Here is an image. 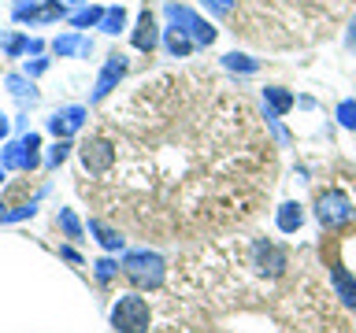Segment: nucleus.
Instances as JSON below:
<instances>
[{
    "label": "nucleus",
    "instance_id": "1",
    "mask_svg": "<svg viewBox=\"0 0 356 333\" xmlns=\"http://www.w3.org/2000/svg\"><path fill=\"white\" fill-rule=\"evenodd\" d=\"M122 274H127L138 289H160L167 266L156 252H130L127 259H122Z\"/></svg>",
    "mask_w": 356,
    "mask_h": 333
},
{
    "label": "nucleus",
    "instance_id": "2",
    "mask_svg": "<svg viewBox=\"0 0 356 333\" xmlns=\"http://www.w3.org/2000/svg\"><path fill=\"white\" fill-rule=\"evenodd\" d=\"M149 304L138 296V293H127L115 300V307H111V326L119 333H149Z\"/></svg>",
    "mask_w": 356,
    "mask_h": 333
},
{
    "label": "nucleus",
    "instance_id": "3",
    "mask_svg": "<svg viewBox=\"0 0 356 333\" xmlns=\"http://www.w3.org/2000/svg\"><path fill=\"white\" fill-rule=\"evenodd\" d=\"M316 215L327 230H338V226H349L356 219V207L341 189H327V193H319V200H316Z\"/></svg>",
    "mask_w": 356,
    "mask_h": 333
},
{
    "label": "nucleus",
    "instance_id": "4",
    "mask_svg": "<svg viewBox=\"0 0 356 333\" xmlns=\"http://www.w3.org/2000/svg\"><path fill=\"white\" fill-rule=\"evenodd\" d=\"M163 11H167V19H171V26L182 30L193 44H211V41H216V26L204 22L197 11H189L186 4H167Z\"/></svg>",
    "mask_w": 356,
    "mask_h": 333
},
{
    "label": "nucleus",
    "instance_id": "5",
    "mask_svg": "<svg viewBox=\"0 0 356 333\" xmlns=\"http://www.w3.org/2000/svg\"><path fill=\"white\" fill-rule=\"evenodd\" d=\"M115 144L104 141V137H89L82 144V166H86V174L89 178H100V174H108L111 166H115Z\"/></svg>",
    "mask_w": 356,
    "mask_h": 333
},
{
    "label": "nucleus",
    "instance_id": "6",
    "mask_svg": "<svg viewBox=\"0 0 356 333\" xmlns=\"http://www.w3.org/2000/svg\"><path fill=\"white\" fill-rule=\"evenodd\" d=\"M127 56L122 52H111L108 60H104V71H100V78H97V85H93V100H104L111 89H115L122 78H127Z\"/></svg>",
    "mask_w": 356,
    "mask_h": 333
},
{
    "label": "nucleus",
    "instance_id": "7",
    "mask_svg": "<svg viewBox=\"0 0 356 333\" xmlns=\"http://www.w3.org/2000/svg\"><path fill=\"white\" fill-rule=\"evenodd\" d=\"M252 266H256L260 274H267V278H278V274H282V266H286V252L278 248V244L256 241V248H252Z\"/></svg>",
    "mask_w": 356,
    "mask_h": 333
},
{
    "label": "nucleus",
    "instance_id": "8",
    "mask_svg": "<svg viewBox=\"0 0 356 333\" xmlns=\"http://www.w3.org/2000/svg\"><path fill=\"white\" fill-rule=\"evenodd\" d=\"M82 122H86V108L71 104V108L56 111V115L49 119V130L56 133V137H71V133H78V130H82Z\"/></svg>",
    "mask_w": 356,
    "mask_h": 333
},
{
    "label": "nucleus",
    "instance_id": "9",
    "mask_svg": "<svg viewBox=\"0 0 356 333\" xmlns=\"http://www.w3.org/2000/svg\"><path fill=\"white\" fill-rule=\"evenodd\" d=\"M156 41H160V30H156L152 11L145 8L141 15H138V26H134V49H138V52H152Z\"/></svg>",
    "mask_w": 356,
    "mask_h": 333
},
{
    "label": "nucleus",
    "instance_id": "10",
    "mask_svg": "<svg viewBox=\"0 0 356 333\" xmlns=\"http://www.w3.org/2000/svg\"><path fill=\"white\" fill-rule=\"evenodd\" d=\"M26 163H30V152H26V144L19 141H8L4 148H0V166L4 171H26Z\"/></svg>",
    "mask_w": 356,
    "mask_h": 333
},
{
    "label": "nucleus",
    "instance_id": "11",
    "mask_svg": "<svg viewBox=\"0 0 356 333\" xmlns=\"http://www.w3.org/2000/svg\"><path fill=\"white\" fill-rule=\"evenodd\" d=\"M264 104H267V115H286L289 108H293V93L289 89H282V85H267L264 89Z\"/></svg>",
    "mask_w": 356,
    "mask_h": 333
},
{
    "label": "nucleus",
    "instance_id": "12",
    "mask_svg": "<svg viewBox=\"0 0 356 333\" xmlns=\"http://www.w3.org/2000/svg\"><path fill=\"white\" fill-rule=\"evenodd\" d=\"M52 52L56 56H89V52H93V44H89L82 33H67V37L52 41Z\"/></svg>",
    "mask_w": 356,
    "mask_h": 333
},
{
    "label": "nucleus",
    "instance_id": "13",
    "mask_svg": "<svg viewBox=\"0 0 356 333\" xmlns=\"http://www.w3.org/2000/svg\"><path fill=\"white\" fill-rule=\"evenodd\" d=\"M330 278H334V289H338V296H341L349 307H356V282L349 278V271H345L341 263H334V266H330Z\"/></svg>",
    "mask_w": 356,
    "mask_h": 333
},
{
    "label": "nucleus",
    "instance_id": "14",
    "mask_svg": "<svg viewBox=\"0 0 356 333\" xmlns=\"http://www.w3.org/2000/svg\"><path fill=\"white\" fill-rule=\"evenodd\" d=\"M275 222H278V230H282V233H297L300 222H305V211H300V204H293V200H289V204L278 207Z\"/></svg>",
    "mask_w": 356,
    "mask_h": 333
},
{
    "label": "nucleus",
    "instance_id": "15",
    "mask_svg": "<svg viewBox=\"0 0 356 333\" xmlns=\"http://www.w3.org/2000/svg\"><path fill=\"white\" fill-rule=\"evenodd\" d=\"M67 15V4H60V0H49V4H38L33 11H26L22 15V22H56Z\"/></svg>",
    "mask_w": 356,
    "mask_h": 333
},
{
    "label": "nucleus",
    "instance_id": "16",
    "mask_svg": "<svg viewBox=\"0 0 356 333\" xmlns=\"http://www.w3.org/2000/svg\"><path fill=\"white\" fill-rule=\"evenodd\" d=\"M89 233H97V241L104 244L108 252H119V248H122V237H119V230L104 226L100 219H89Z\"/></svg>",
    "mask_w": 356,
    "mask_h": 333
},
{
    "label": "nucleus",
    "instance_id": "17",
    "mask_svg": "<svg viewBox=\"0 0 356 333\" xmlns=\"http://www.w3.org/2000/svg\"><path fill=\"white\" fill-rule=\"evenodd\" d=\"M163 41H167V52H171L175 60H182V56H189V52H193V41H189L182 30H175V26L163 33Z\"/></svg>",
    "mask_w": 356,
    "mask_h": 333
},
{
    "label": "nucleus",
    "instance_id": "18",
    "mask_svg": "<svg viewBox=\"0 0 356 333\" xmlns=\"http://www.w3.org/2000/svg\"><path fill=\"white\" fill-rule=\"evenodd\" d=\"M4 82H8V89H11V93H15L19 100H30V104L38 100V89H33L30 78H22V74H8Z\"/></svg>",
    "mask_w": 356,
    "mask_h": 333
},
{
    "label": "nucleus",
    "instance_id": "19",
    "mask_svg": "<svg viewBox=\"0 0 356 333\" xmlns=\"http://www.w3.org/2000/svg\"><path fill=\"white\" fill-rule=\"evenodd\" d=\"M222 67H227V71L252 74V71H260V60H249V56H238V52H230V56H222Z\"/></svg>",
    "mask_w": 356,
    "mask_h": 333
},
{
    "label": "nucleus",
    "instance_id": "20",
    "mask_svg": "<svg viewBox=\"0 0 356 333\" xmlns=\"http://www.w3.org/2000/svg\"><path fill=\"white\" fill-rule=\"evenodd\" d=\"M122 26H127V8H108L104 19H100V30H104V33H119Z\"/></svg>",
    "mask_w": 356,
    "mask_h": 333
},
{
    "label": "nucleus",
    "instance_id": "21",
    "mask_svg": "<svg viewBox=\"0 0 356 333\" xmlns=\"http://www.w3.org/2000/svg\"><path fill=\"white\" fill-rule=\"evenodd\" d=\"M60 226H63V233H67V237H71V241H82V222H78V215H74V211L71 207H60Z\"/></svg>",
    "mask_w": 356,
    "mask_h": 333
},
{
    "label": "nucleus",
    "instance_id": "22",
    "mask_svg": "<svg viewBox=\"0 0 356 333\" xmlns=\"http://www.w3.org/2000/svg\"><path fill=\"white\" fill-rule=\"evenodd\" d=\"M100 19H104V11H100V8H78L74 11V15H71V26H78V30H86V26H93V22H100Z\"/></svg>",
    "mask_w": 356,
    "mask_h": 333
},
{
    "label": "nucleus",
    "instance_id": "23",
    "mask_svg": "<svg viewBox=\"0 0 356 333\" xmlns=\"http://www.w3.org/2000/svg\"><path fill=\"white\" fill-rule=\"evenodd\" d=\"M67 155H71V141L60 137V141H56L52 148H49V160H44V163H49V166H60V163L67 160Z\"/></svg>",
    "mask_w": 356,
    "mask_h": 333
},
{
    "label": "nucleus",
    "instance_id": "24",
    "mask_svg": "<svg viewBox=\"0 0 356 333\" xmlns=\"http://www.w3.org/2000/svg\"><path fill=\"white\" fill-rule=\"evenodd\" d=\"M338 122L345 130H356V100H341L338 104Z\"/></svg>",
    "mask_w": 356,
    "mask_h": 333
},
{
    "label": "nucleus",
    "instance_id": "25",
    "mask_svg": "<svg viewBox=\"0 0 356 333\" xmlns=\"http://www.w3.org/2000/svg\"><path fill=\"white\" fill-rule=\"evenodd\" d=\"M93 271H97V282H100V285H108L111 278L119 274V263H111V259H97V263H93Z\"/></svg>",
    "mask_w": 356,
    "mask_h": 333
},
{
    "label": "nucleus",
    "instance_id": "26",
    "mask_svg": "<svg viewBox=\"0 0 356 333\" xmlns=\"http://www.w3.org/2000/svg\"><path fill=\"white\" fill-rule=\"evenodd\" d=\"M33 211H38V204H22V207H15V211H4V215H0V222H19V219H30Z\"/></svg>",
    "mask_w": 356,
    "mask_h": 333
},
{
    "label": "nucleus",
    "instance_id": "27",
    "mask_svg": "<svg viewBox=\"0 0 356 333\" xmlns=\"http://www.w3.org/2000/svg\"><path fill=\"white\" fill-rule=\"evenodd\" d=\"M0 49H4L8 56H19V52L30 49V37H4V41H0Z\"/></svg>",
    "mask_w": 356,
    "mask_h": 333
},
{
    "label": "nucleus",
    "instance_id": "28",
    "mask_svg": "<svg viewBox=\"0 0 356 333\" xmlns=\"http://www.w3.org/2000/svg\"><path fill=\"white\" fill-rule=\"evenodd\" d=\"M208 11H216V15H230L234 11V0H200Z\"/></svg>",
    "mask_w": 356,
    "mask_h": 333
},
{
    "label": "nucleus",
    "instance_id": "29",
    "mask_svg": "<svg viewBox=\"0 0 356 333\" xmlns=\"http://www.w3.org/2000/svg\"><path fill=\"white\" fill-rule=\"evenodd\" d=\"M38 8V0H15V8H11V15H15L19 22H22V15H26V11H33Z\"/></svg>",
    "mask_w": 356,
    "mask_h": 333
},
{
    "label": "nucleus",
    "instance_id": "30",
    "mask_svg": "<svg viewBox=\"0 0 356 333\" xmlns=\"http://www.w3.org/2000/svg\"><path fill=\"white\" fill-rule=\"evenodd\" d=\"M49 71V60H33V63H26V78H38V74H44Z\"/></svg>",
    "mask_w": 356,
    "mask_h": 333
},
{
    "label": "nucleus",
    "instance_id": "31",
    "mask_svg": "<svg viewBox=\"0 0 356 333\" xmlns=\"http://www.w3.org/2000/svg\"><path fill=\"white\" fill-rule=\"evenodd\" d=\"M345 44H349V49H356V19H353V26H349V37H345Z\"/></svg>",
    "mask_w": 356,
    "mask_h": 333
},
{
    "label": "nucleus",
    "instance_id": "32",
    "mask_svg": "<svg viewBox=\"0 0 356 333\" xmlns=\"http://www.w3.org/2000/svg\"><path fill=\"white\" fill-rule=\"evenodd\" d=\"M0 137H8V115L0 111Z\"/></svg>",
    "mask_w": 356,
    "mask_h": 333
},
{
    "label": "nucleus",
    "instance_id": "33",
    "mask_svg": "<svg viewBox=\"0 0 356 333\" xmlns=\"http://www.w3.org/2000/svg\"><path fill=\"white\" fill-rule=\"evenodd\" d=\"M60 4H67V8H71V4H89V0H60Z\"/></svg>",
    "mask_w": 356,
    "mask_h": 333
},
{
    "label": "nucleus",
    "instance_id": "34",
    "mask_svg": "<svg viewBox=\"0 0 356 333\" xmlns=\"http://www.w3.org/2000/svg\"><path fill=\"white\" fill-rule=\"evenodd\" d=\"M0 182H4V166H0Z\"/></svg>",
    "mask_w": 356,
    "mask_h": 333
}]
</instances>
